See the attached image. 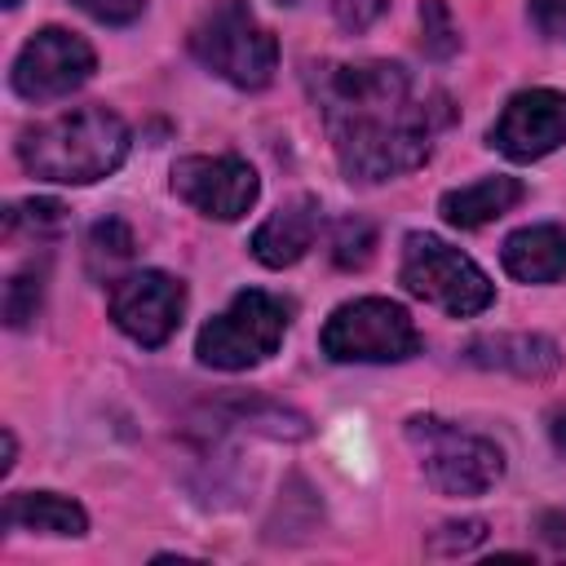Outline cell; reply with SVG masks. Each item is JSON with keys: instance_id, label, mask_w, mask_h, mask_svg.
I'll use <instances>...</instances> for the list:
<instances>
[{"instance_id": "obj_20", "label": "cell", "mask_w": 566, "mask_h": 566, "mask_svg": "<svg viewBox=\"0 0 566 566\" xmlns=\"http://www.w3.org/2000/svg\"><path fill=\"white\" fill-rule=\"evenodd\" d=\"M420 44L438 62H447L460 49V27H455L447 0H420Z\"/></svg>"}, {"instance_id": "obj_3", "label": "cell", "mask_w": 566, "mask_h": 566, "mask_svg": "<svg viewBox=\"0 0 566 566\" xmlns=\"http://www.w3.org/2000/svg\"><path fill=\"white\" fill-rule=\"evenodd\" d=\"M190 53L234 88H265L279 66V44L252 18L248 0H217L195 22Z\"/></svg>"}, {"instance_id": "obj_5", "label": "cell", "mask_w": 566, "mask_h": 566, "mask_svg": "<svg viewBox=\"0 0 566 566\" xmlns=\"http://www.w3.org/2000/svg\"><path fill=\"white\" fill-rule=\"evenodd\" d=\"M287 323H292V310L279 296H270L261 287H248L217 318L203 323V332L195 340V354H199L203 367L248 371V367L265 363L283 345Z\"/></svg>"}, {"instance_id": "obj_25", "label": "cell", "mask_w": 566, "mask_h": 566, "mask_svg": "<svg viewBox=\"0 0 566 566\" xmlns=\"http://www.w3.org/2000/svg\"><path fill=\"white\" fill-rule=\"evenodd\" d=\"M531 18L548 40L566 44V0H531Z\"/></svg>"}, {"instance_id": "obj_28", "label": "cell", "mask_w": 566, "mask_h": 566, "mask_svg": "<svg viewBox=\"0 0 566 566\" xmlns=\"http://www.w3.org/2000/svg\"><path fill=\"white\" fill-rule=\"evenodd\" d=\"M13 455H18V442H13V433L4 429V460H0V473H9V469H13Z\"/></svg>"}, {"instance_id": "obj_13", "label": "cell", "mask_w": 566, "mask_h": 566, "mask_svg": "<svg viewBox=\"0 0 566 566\" xmlns=\"http://www.w3.org/2000/svg\"><path fill=\"white\" fill-rule=\"evenodd\" d=\"M314 234H318V203L310 195H296L252 230L248 248L261 265L283 270V265H296L314 248Z\"/></svg>"}, {"instance_id": "obj_26", "label": "cell", "mask_w": 566, "mask_h": 566, "mask_svg": "<svg viewBox=\"0 0 566 566\" xmlns=\"http://www.w3.org/2000/svg\"><path fill=\"white\" fill-rule=\"evenodd\" d=\"M544 539H553V544H562V548H566V517L548 513V517H544Z\"/></svg>"}, {"instance_id": "obj_17", "label": "cell", "mask_w": 566, "mask_h": 566, "mask_svg": "<svg viewBox=\"0 0 566 566\" xmlns=\"http://www.w3.org/2000/svg\"><path fill=\"white\" fill-rule=\"evenodd\" d=\"M133 230L119 221V217H106V221H97L93 230H88V248H84V256H88V274L93 279H111L119 265H128L133 261Z\"/></svg>"}, {"instance_id": "obj_15", "label": "cell", "mask_w": 566, "mask_h": 566, "mask_svg": "<svg viewBox=\"0 0 566 566\" xmlns=\"http://www.w3.org/2000/svg\"><path fill=\"white\" fill-rule=\"evenodd\" d=\"M522 195H526V186L517 177H482V181H469L460 190H447L442 203H438V212L455 230H482L495 217L513 212L522 203Z\"/></svg>"}, {"instance_id": "obj_9", "label": "cell", "mask_w": 566, "mask_h": 566, "mask_svg": "<svg viewBox=\"0 0 566 566\" xmlns=\"http://www.w3.org/2000/svg\"><path fill=\"white\" fill-rule=\"evenodd\" d=\"M172 195L186 199L199 217L212 221H239L256 195V168L239 155H186L172 164Z\"/></svg>"}, {"instance_id": "obj_7", "label": "cell", "mask_w": 566, "mask_h": 566, "mask_svg": "<svg viewBox=\"0 0 566 566\" xmlns=\"http://www.w3.org/2000/svg\"><path fill=\"white\" fill-rule=\"evenodd\" d=\"M318 345L332 363H407L420 354V332L398 301L358 296L332 310Z\"/></svg>"}, {"instance_id": "obj_29", "label": "cell", "mask_w": 566, "mask_h": 566, "mask_svg": "<svg viewBox=\"0 0 566 566\" xmlns=\"http://www.w3.org/2000/svg\"><path fill=\"white\" fill-rule=\"evenodd\" d=\"M4 4H9V9H13V4H18V0H4Z\"/></svg>"}, {"instance_id": "obj_16", "label": "cell", "mask_w": 566, "mask_h": 566, "mask_svg": "<svg viewBox=\"0 0 566 566\" xmlns=\"http://www.w3.org/2000/svg\"><path fill=\"white\" fill-rule=\"evenodd\" d=\"M4 526L35 535H84L88 513L57 491H13L4 500Z\"/></svg>"}, {"instance_id": "obj_8", "label": "cell", "mask_w": 566, "mask_h": 566, "mask_svg": "<svg viewBox=\"0 0 566 566\" xmlns=\"http://www.w3.org/2000/svg\"><path fill=\"white\" fill-rule=\"evenodd\" d=\"M93 71H97V57L88 40H80L66 27H44L22 44L9 80L22 102H57V97H71L80 84H88Z\"/></svg>"}, {"instance_id": "obj_1", "label": "cell", "mask_w": 566, "mask_h": 566, "mask_svg": "<svg viewBox=\"0 0 566 566\" xmlns=\"http://www.w3.org/2000/svg\"><path fill=\"white\" fill-rule=\"evenodd\" d=\"M314 97L349 181L376 186L420 168L433 150V133L451 119L442 97L416 93L407 66L398 62H327L314 75Z\"/></svg>"}, {"instance_id": "obj_23", "label": "cell", "mask_w": 566, "mask_h": 566, "mask_svg": "<svg viewBox=\"0 0 566 566\" xmlns=\"http://www.w3.org/2000/svg\"><path fill=\"white\" fill-rule=\"evenodd\" d=\"M447 531L451 535H433V548L438 553H469L473 544H482L486 539V522L482 517H469V522H447Z\"/></svg>"}, {"instance_id": "obj_12", "label": "cell", "mask_w": 566, "mask_h": 566, "mask_svg": "<svg viewBox=\"0 0 566 566\" xmlns=\"http://www.w3.org/2000/svg\"><path fill=\"white\" fill-rule=\"evenodd\" d=\"M469 367L482 371H509L522 380H548L562 367L557 340L539 336V332H495V336H473L460 354Z\"/></svg>"}, {"instance_id": "obj_19", "label": "cell", "mask_w": 566, "mask_h": 566, "mask_svg": "<svg viewBox=\"0 0 566 566\" xmlns=\"http://www.w3.org/2000/svg\"><path fill=\"white\" fill-rule=\"evenodd\" d=\"M62 226H66V208L57 199H22V203H13L4 212V230L9 234L27 230L31 239H53V234H62Z\"/></svg>"}, {"instance_id": "obj_2", "label": "cell", "mask_w": 566, "mask_h": 566, "mask_svg": "<svg viewBox=\"0 0 566 566\" xmlns=\"http://www.w3.org/2000/svg\"><path fill=\"white\" fill-rule=\"evenodd\" d=\"M128 155V124L106 106H75L53 119H35L18 137V159L40 181L88 186L111 177Z\"/></svg>"}, {"instance_id": "obj_4", "label": "cell", "mask_w": 566, "mask_h": 566, "mask_svg": "<svg viewBox=\"0 0 566 566\" xmlns=\"http://www.w3.org/2000/svg\"><path fill=\"white\" fill-rule=\"evenodd\" d=\"M407 442L420 455V469L438 495H486L504 478V455L491 438L469 433L438 416H411Z\"/></svg>"}, {"instance_id": "obj_27", "label": "cell", "mask_w": 566, "mask_h": 566, "mask_svg": "<svg viewBox=\"0 0 566 566\" xmlns=\"http://www.w3.org/2000/svg\"><path fill=\"white\" fill-rule=\"evenodd\" d=\"M548 433H553V447L566 455V411H557L553 416V424H548Z\"/></svg>"}, {"instance_id": "obj_14", "label": "cell", "mask_w": 566, "mask_h": 566, "mask_svg": "<svg viewBox=\"0 0 566 566\" xmlns=\"http://www.w3.org/2000/svg\"><path fill=\"white\" fill-rule=\"evenodd\" d=\"M500 261L517 283H557V279H566V230L562 226H522L504 239Z\"/></svg>"}, {"instance_id": "obj_10", "label": "cell", "mask_w": 566, "mask_h": 566, "mask_svg": "<svg viewBox=\"0 0 566 566\" xmlns=\"http://www.w3.org/2000/svg\"><path fill=\"white\" fill-rule=\"evenodd\" d=\"M181 310H186V287H181V279H172L164 270H137V274H124L111 283L115 327L146 349L164 345L177 332Z\"/></svg>"}, {"instance_id": "obj_30", "label": "cell", "mask_w": 566, "mask_h": 566, "mask_svg": "<svg viewBox=\"0 0 566 566\" xmlns=\"http://www.w3.org/2000/svg\"><path fill=\"white\" fill-rule=\"evenodd\" d=\"M279 4H296V0H279Z\"/></svg>"}, {"instance_id": "obj_11", "label": "cell", "mask_w": 566, "mask_h": 566, "mask_svg": "<svg viewBox=\"0 0 566 566\" xmlns=\"http://www.w3.org/2000/svg\"><path fill=\"white\" fill-rule=\"evenodd\" d=\"M491 146L513 164H531L566 146V93L557 88L513 93L500 119L491 124Z\"/></svg>"}, {"instance_id": "obj_24", "label": "cell", "mask_w": 566, "mask_h": 566, "mask_svg": "<svg viewBox=\"0 0 566 566\" xmlns=\"http://www.w3.org/2000/svg\"><path fill=\"white\" fill-rule=\"evenodd\" d=\"M88 18H97V22H106V27H124V22H133L142 9H146V0H75Z\"/></svg>"}, {"instance_id": "obj_6", "label": "cell", "mask_w": 566, "mask_h": 566, "mask_svg": "<svg viewBox=\"0 0 566 566\" xmlns=\"http://www.w3.org/2000/svg\"><path fill=\"white\" fill-rule=\"evenodd\" d=\"M398 279H402V287L411 296L447 310L451 318H473V314H482L495 301L491 279L460 248H451L447 239L424 234V230H416V234L402 239Z\"/></svg>"}, {"instance_id": "obj_22", "label": "cell", "mask_w": 566, "mask_h": 566, "mask_svg": "<svg viewBox=\"0 0 566 566\" xmlns=\"http://www.w3.org/2000/svg\"><path fill=\"white\" fill-rule=\"evenodd\" d=\"M389 9V0H332V18L345 27V31H367L380 22V13Z\"/></svg>"}, {"instance_id": "obj_21", "label": "cell", "mask_w": 566, "mask_h": 566, "mask_svg": "<svg viewBox=\"0 0 566 566\" xmlns=\"http://www.w3.org/2000/svg\"><path fill=\"white\" fill-rule=\"evenodd\" d=\"M371 248H376V230L363 217H345L332 234V261L340 270H363L371 261Z\"/></svg>"}, {"instance_id": "obj_18", "label": "cell", "mask_w": 566, "mask_h": 566, "mask_svg": "<svg viewBox=\"0 0 566 566\" xmlns=\"http://www.w3.org/2000/svg\"><path fill=\"white\" fill-rule=\"evenodd\" d=\"M44 305V265H27L4 283V323L18 332L27 327Z\"/></svg>"}]
</instances>
